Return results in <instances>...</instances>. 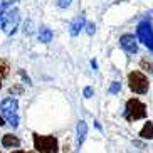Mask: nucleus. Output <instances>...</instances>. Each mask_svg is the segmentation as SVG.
Here are the masks:
<instances>
[{
	"instance_id": "obj_6",
	"label": "nucleus",
	"mask_w": 153,
	"mask_h": 153,
	"mask_svg": "<svg viewBox=\"0 0 153 153\" xmlns=\"http://www.w3.org/2000/svg\"><path fill=\"white\" fill-rule=\"evenodd\" d=\"M19 20H20V14H19V9H9L4 14L2 20H0V27L5 34H12V32L17 29Z\"/></svg>"
},
{
	"instance_id": "obj_22",
	"label": "nucleus",
	"mask_w": 153,
	"mask_h": 153,
	"mask_svg": "<svg viewBox=\"0 0 153 153\" xmlns=\"http://www.w3.org/2000/svg\"><path fill=\"white\" fill-rule=\"evenodd\" d=\"M2 125H5V121L2 120V116H0V126H2Z\"/></svg>"
},
{
	"instance_id": "obj_4",
	"label": "nucleus",
	"mask_w": 153,
	"mask_h": 153,
	"mask_svg": "<svg viewBox=\"0 0 153 153\" xmlns=\"http://www.w3.org/2000/svg\"><path fill=\"white\" fill-rule=\"evenodd\" d=\"M128 86H130V89L133 93H136V94H145V93H148L150 82L143 72L133 71L128 74Z\"/></svg>"
},
{
	"instance_id": "obj_1",
	"label": "nucleus",
	"mask_w": 153,
	"mask_h": 153,
	"mask_svg": "<svg viewBox=\"0 0 153 153\" xmlns=\"http://www.w3.org/2000/svg\"><path fill=\"white\" fill-rule=\"evenodd\" d=\"M0 116L10 126H19V101L15 98H5L0 103Z\"/></svg>"
},
{
	"instance_id": "obj_16",
	"label": "nucleus",
	"mask_w": 153,
	"mask_h": 153,
	"mask_svg": "<svg viewBox=\"0 0 153 153\" xmlns=\"http://www.w3.org/2000/svg\"><path fill=\"white\" fill-rule=\"evenodd\" d=\"M86 32H88V34H89V36H93V34H94V30H96V25L93 22H86Z\"/></svg>"
},
{
	"instance_id": "obj_14",
	"label": "nucleus",
	"mask_w": 153,
	"mask_h": 153,
	"mask_svg": "<svg viewBox=\"0 0 153 153\" xmlns=\"http://www.w3.org/2000/svg\"><path fill=\"white\" fill-rule=\"evenodd\" d=\"M10 4H12V0H0V20H2V17L5 14V9L10 7Z\"/></svg>"
},
{
	"instance_id": "obj_18",
	"label": "nucleus",
	"mask_w": 153,
	"mask_h": 153,
	"mask_svg": "<svg viewBox=\"0 0 153 153\" xmlns=\"http://www.w3.org/2000/svg\"><path fill=\"white\" fill-rule=\"evenodd\" d=\"M72 0H57V5L61 7V9H68L69 5H71Z\"/></svg>"
},
{
	"instance_id": "obj_2",
	"label": "nucleus",
	"mask_w": 153,
	"mask_h": 153,
	"mask_svg": "<svg viewBox=\"0 0 153 153\" xmlns=\"http://www.w3.org/2000/svg\"><path fill=\"white\" fill-rule=\"evenodd\" d=\"M34 148L39 153H59V141L56 136L34 133Z\"/></svg>"
},
{
	"instance_id": "obj_3",
	"label": "nucleus",
	"mask_w": 153,
	"mask_h": 153,
	"mask_svg": "<svg viewBox=\"0 0 153 153\" xmlns=\"http://www.w3.org/2000/svg\"><path fill=\"white\" fill-rule=\"evenodd\" d=\"M125 120L128 121H136V120H141V118L146 116V106H145L140 99L131 98L126 101V109H125Z\"/></svg>"
},
{
	"instance_id": "obj_10",
	"label": "nucleus",
	"mask_w": 153,
	"mask_h": 153,
	"mask_svg": "<svg viewBox=\"0 0 153 153\" xmlns=\"http://www.w3.org/2000/svg\"><path fill=\"white\" fill-rule=\"evenodd\" d=\"M2 145H4L5 148H19V146H20V140H19L17 136L7 133V135H4V138H2Z\"/></svg>"
},
{
	"instance_id": "obj_9",
	"label": "nucleus",
	"mask_w": 153,
	"mask_h": 153,
	"mask_svg": "<svg viewBox=\"0 0 153 153\" xmlns=\"http://www.w3.org/2000/svg\"><path fill=\"white\" fill-rule=\"evenodd\" d=\"M77 146H81L82 143H84L86 136H88V125H86V121H82V120H79L77 121Z\"/></svg>"
},
{
	"instance_id": "obj_8",
	"label": "nucleus",
	"mask_w": 153,
	"mask_h": 153,
	"mask_svg": "<svg viewBox=\"0 0 153 153\" xmlns=\"http://www.w3.org/2000/svg\"><path fill=\"white\" fill-rule=\"evenodd\" d=\"M84 25H86L84 15H77V17L71 22V25H69V34H71L72 37H76L77 34H79V32L84 29Z\"/></svg>"
},
{
	"instance_id": "obj_15",
	"label": "nucleus",
	"mask_w": 153,
	"mask_h": 153,
	"mask_svg": "<svg viewBox=\"0 0 153 153\" xmlns=\"http://www.w3.org/2000/svg\"><path fill=\"white\" fill-rule=\"evenodd\" d=\"M140 66L145 69V71H148V72H153V62H148L146 59H143L141 62H140Z\"/></svg>"
},
{
	"instance_id": "obj_13",
	"label": "nucleus",
	"mask_w": 153,
	"mask_h": 153,
	"mask_svg": "<svg viewBox=\"0 0 153 153\" xmlns=\"http://www.w3.org/2000/svg\"><path fill=\"white\" fill-rule=\"evenodd\" d=\"M120 91H121V82H118V81L111 82V86H109V89H108L109 94H118Z\"/></svg>"
},
{
	"instance_id": "obj_21",
	"label": "nucleus",
	"mask_w": 153,
	"mask_h": 153,
	"mask_svg": "<svg viewBox=\"0 0 153 153\" xmlns=\"http://www.w3.org/2000/svg\"><path fill=\"white\" fill-rule=\"evenodd\" d=\"M12 153H30V152H22V150H12Z\"/></svg>"
},
{
	"instance_id": "obj_17",
	"label": "nucleus",
	"mask_w": 153,
	"mask_h": 153,
	"mask_svg": "<svg viewBox=\"0 0 153 153\" xmlns=\"http://www.w3.org/2000/svg\"><path fill=\"white\" fill-rule=\"evenodd\" d=\"M82 94H84V98H93V94H94V91H93V88H89V86H88V88H84V91H82Z\"/></svg>"
},
{
	"instance_id": "obj_20",
	"label": "nucleus",
	"mask_w": 153,
	"mask_h": 153,
	"mask_svg": "<svg viewBox=\"0 0 153 153\" xmlns=\"http://www.w3.org/2000/svg\"><path fill=\"white\" fill-rule=\"evenodd\" d=\"M91 66H93V69H94V71H96V69H98V62H96L94 59H93V61H91Z\"/></svg>"
},
{
	"instance_id": "obj_23",
	"label": "nucleus",
	"mask_w": 153,
	"mask_h": 153,
	"mask_svg": "<svg viewBox=\"0 0 153 153\" xmlns=\"http://www.w3.org/2000/svg\"><path fill=\"white\" fill-rule=\"evenodd\" d=\"M0 88H2V76H0Z\"/></svg>"
},
{
	"instance_id": "obj_19",
	"label": "nucleus",
	"mask_w": 153,
	"mask_h": 153,
	"mask_svg": "<svg viewBox=\"0 0 153 153\" xmlns=\"http://www.w3.org/2000/svg\"><path fill=\"white\" fill-rule=\"evenodd\" d=\"M24 32H25V34H30V32H32V22H30V20L25 22V29H24Z\"/></svg>"
},
{
	"instance_id": "obj_24",
	"label": "nucleus",
	"mask_w": 153,
	"mask_h": 153,
	"mask_svg": "<svg viewBox=\"0 0 153 153\" xmlns=\"http://www.w3.org/2000/svg\"><path fill=\"white\" fill-rule=\"evenodd\" d=\"M0 153H2V152H0Z\"/></svg>"
},
{
	"instance_id": "obj_12",
	"label": "nucleus",
	"mask_w": 153,
	"mask_h": 153,
	"mask_svg": "<svg viewBox=\"0 0 153 153\" xmlns=\"http://www.w3.org/2000/svg\"><path fill=\"white\" fill-rule=\"evenodd\" d=\"M140 136L143 140H153V123L152 121L145 123V126L141 128V131H140Z\"/></svg>"
},
{
	"instance_id": "obj_11",
	"label": "nucleus",
	"mask_w": 153,
	"mask_h": 153,
	"mask_svg": "<svg viewBox=\"0 0 153 153\" xmlns=\"http://www.w3.org/2000/svg\"><path fill=\"white\" fill-rule=\"evenodd\" d=\"M52 37H54V34H52V30L49 27H41V30H39V41L42 44H49L52 41Z\"/></svg>"
},
{
	"instance_id": "obj_7",
	"label": "nucleus",
	"mask_w": 153,
	"mask_h": 153,
	"mask_svg": "<svg viewBox=\"0 0 153 153\" xmlns=\"http://www.w3.org/2000/svg\"><path fill=\"white\" fill-rule=\"evenodd\" d=\"M120 45H121V49L125 51V52H128V54H136V52H138V42H136L135 36H131V34L121 36Z\"/></svg>"
},
{
	"instance_id": "obj_5",
	"label": "nucleus",
	"mask_w": 153,
	"mask_h": 153,
	"mask_svg": "<svg viewBox=\"0 0 153 153\" xmlns=\"http://www.w3.org/2000/svg\"><path fill=\"white\" fill-rule=\"evenodd\" d=\"M136 36H138V41L143 45H146V47L153 52V29H152V24H150V19L138 24V27H136Z\"/></svg>"
}]
</instances>
